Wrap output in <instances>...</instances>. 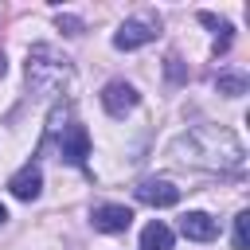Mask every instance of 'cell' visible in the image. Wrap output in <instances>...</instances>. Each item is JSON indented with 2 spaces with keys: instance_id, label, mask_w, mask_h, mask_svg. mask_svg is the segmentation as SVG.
I'll return each mask as SVG.
<instances>
[{
  "instance_id": "277c9868",
  "label": "cell",
  "mask_w": 250,
  "mask_h": 250,
  "mask_svg": "<svg viewBox=\"0 0 250 250\" xmlns=\"http://www.w3.org/2000/svg\"><path fill=\"white\" fill-rule=\"evenodd\" d=\"M137 102H141V94H137L125 78H113V82H105V90H102V105H105L109 117H125Z\"/></svg>"
},
{
  "instance_id": "30bf717a",
  "label": "cell",
  "mask_w": 250,
  "mask_h": 250,
  "mask_svg": "<svg viewBox=\"0 0 250 250\" xmlns=\"http://www.w3.org/2000/svg\"><path fill=\"white\" fill-rule=\"evenodd\" d=\"M141 250H172V230H168L160 219H152V223L141 230Z\"/></svg>"
},
{
  "instance_id": "5b68a950",
  "label": "cell",
  "mask_w": 250,
  "mask_h": 250,
  "mask_svg": "<svg viewBox=\"0 0 250 250\" xmlns=\"http://www.w3.org/2000/svg\"><path fill=\"white\" fill-rule=\"evenodd\" d=\"M86 156H90V133H86V125H66L62 129V137H59V160H66V164H86Z\"/></svg>"
},
{
  "instance_id": "7c38bea8",
  "label": "cell",
  "mask_w": 250,
  "mask_h": 250,
  "mask_svg": "<svg viewBox=\"0 0 250 250\" xmlns=\"http://www.w3.org/2000/svg\"><path fill=\"white\" fill-rule=\"evenodd\" d=\"M250 246V211H238L234 219V250H246Z\"/></svg>"
},
{
  "instance_id": "8fae6325",
  "label": "cell",
  "mask_w": 250,
  "mask_h": 250,
  "mask_svg": "<svg viewBox=\"0 0 250 250\" xmlns=\"http://www.w3.org/2000/svg\"><path fill=\"white\" fill-rule=\"evenodd\" d=\"M219 94H227V98H238V94H246V78L242 74H219Z\"/></svg>"
},
{
  "instance_id": "ba28073f",
  "label": "cell",
  "mask_w": 250,
  "mask_h": 250,
  "mask_svg": "<svg viewBox=\"0 0 250 250\" xmlns=\"http://www.w3.org/2000/svg\"><path fill=\"white\" fill-rule=\"evenodd\" d=\"M8 188H12V195H16V199H35V195H39V188H43V172H39L35 164H23V168L8 180Z\"/></svg>"
},
{
  "instance_id": "5bb4252c",
  "label": "cell",
  "mask_w": 250,
  "mask_h": 250,
  "mask_svg": "<svg viewBox=\"0 0 250 250\" xmlns=\"http://www.w3.org/2000/svg\"><path fill=\"white\" fill-rule=\"evenodd\" d=\"M168 78H172V82H180V78H184V66H180V59H176V55L168 59Z\"/></svg>"
},
{
  "instance_id": "7a4b0ae2",
  "label": "cell",
  "mask_w": 250,
  "mask_h": 250,
  "mask_svg": "<svg viewBox=\"0 0 250 250\" xmlns=\"http://www.w3.org/2000/svg\"><path fill=\"white\" fill-rule=\"evenodd\" d=\"M66 78H70V59H62V55L51 51L47 43L31 47V55H27V82H31V90L51 94V90H59Z\"/></svg>"
},
{
  "instance_id": "4fadbf2b",
  "label": "cell",
  "mask_w": 250,
  "mask_h": 250,
  "mask_svg": "<svg viewBox=\"0 0 250 250\" xmlns=\"http://www.w3.org/2000/svg\"><path fill=\"white\" fill-rule=\"evenodd\" d=\"M59 27H62L66 35H82V20H78V16H59Z\"/></svg>"
},
{
  "instance_id": "6da1fadb",
  "label": "cell",
  "mask_w": 250,
  "mask_h": 250,
  "mask_svg": "<svg viewBox=\"0 0 250 250\" xmlns=\"http://www.w3.org/2000/svg\"><path fill=\"white\" fill-rule=\"evenodd\" d=\"M172 156L195 168H242V145L234 133L219 129V125H195L188 133L176 137Z\"/></svg>"
},
{
  "instance_id": "9c48e42d",
  "label": "cell",
  "mask_w": 250,
  "mask_h": 250,
  "mask_svg": "<svg viewBox=\"0 0 250 250\" xmlns=\"http://www.w3.org/2000/svg\"><path fill=\"white\" fill-rule=\"evenodd\" d=\"M180 230H184V238H191V242H211L219 227H215L211 215H203V211H188V215L180 219Z\"/></svg>"
},
{
  "instance_id": "9a60e30c",
  "label": "cell",
  "mask_w": 250,
  "mask_h": 250,
  "mask_svg": "<svg viewBox=\"0 0 250 250\" xmlns=\"http://www.w3.org/2000/svg\"><path fill=\"white\" fill-rule=\"evenodd\" d=\"M4 70H8V59H4V51H0V74H4Z\"/></svg>"
},
{
  "instance_id": "2e32d148",
  "label": "cell",
  "mask_w": 250,
  "mask_h": 250,
  "mask_svg": "<svg viewBox=\"0 0 250 250\" xmlns=\"http://www.w3.org/2000/svg\"><path fill=\"white\" fill-rule=\"evenodd\" d=\"M4 219H8V207H4V203H0V223H4Z\"/></svg>"
},
{
  "instance_id": "52a82bcc",
  "label": "cell",
  "mask_w": 250,
  "mask_h": 250,
  "mask_svg": "<svg viewBox=\"0 0 250 250\" xmlns=\"http://www.w3.org/2000/svg\"><path fill=\"white\" fill-rule=\"evenodd\" d=\"M94 227L98 230H105V234H117V230H125L129 223H133V211L125 207V203H102V207H94Z\"/></svg>"
},
{
  "instance_id": "3957f363",
  "label": "cell",
  "mask_w": 250,
  "mask_h": 250,
  "mask_svg": "<svg viewBox=\"0 0 250 250\" xmlns=\"http://www.w3.org/2000/svg\"><path fill=\"white\" fill-rule=\"evenodd\" d=\"M152 39H156V20H125L113 31V47L117 51H137V47H145Z\"/></svg>"
},
{
  "instance_id": "8992f818",
  "label": "cell",
  "mask_w": 250,
  "mask_h": 250,
  "mask_svg": "<svg viewBox=\"0 0 250 250\" xmlns=\"http://www.w3.org/2000/svg\"><path fill=\"white\" fill-rule=\"evenodd\" d=\"M137 199L148 207H176L180 203V188L172 180H141L137 184Z\"/></svg>"
}]
</instances>
